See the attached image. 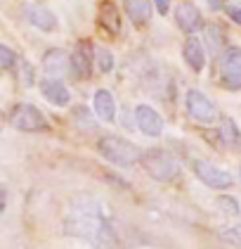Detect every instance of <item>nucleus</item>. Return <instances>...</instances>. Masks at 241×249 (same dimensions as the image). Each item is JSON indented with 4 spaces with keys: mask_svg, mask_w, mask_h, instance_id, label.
Instances as JSON below:
<instances>
[{
    "mask_svg": "<svg viewBox=\"0 0 241 249\" xmlns=\"http://www.w3.org/2000/svg\"><path fill=\"white\" fill-rule=\"evenodd\" d=\"M64 226L69 235H76L99 249H112L118 242V232L112 223V211H107L99 202L93 199L76 202Z\"/></svg>",
    "mask_w": 241,
    "mask_h": 249,
    "instance_id": "obj_1",
    "label": "nucleus"
},
{
    "mask_svg": "<svg viewBox=\"0 0 241 249\" xmlns=\"http://www.w3.org/2000/svg\"><path fill=\"white\" fill-rule=\"evenodd\" d=\"M97 152L102 154L109 164L116 166H135L142 161V154L145 150L135 142H130L126 138H118V135H102L97 140Z\"/></svg>",
    "mask_w": 241,
    "mask_h": 249,
    "instance_id": "obj_2",
    "label": "nucleus"
},
{
    "mask_svg": "<svg viewBox=\"0 0 241 249\" xmlns=\"http://www.w3.org/2000/svg\"><path fill=\"white\" fill-rule=\"evenodd\" d=\"M140 164L145 166V171L156 183H173L180 176V164L175 161V157L168 154L166 150H159V147L147 150V152L142 154V161Z\"/></svg>",
    "mask_w": 241,
    "mask_h": 249,
    "instance_id": "obj_3",
    "label": "nucleus"
},
{
    "mask_svg": "<svg viewBox=\"0 0 241 249\" xmlns=\"http://www.w3.org/2000/svg\"><path fill=\"white\" fill-rule=\"evenodd\" d=\"M220 86L227 90H241V48H225L218 59Z\"/></svg>",
    "mask_w": 241,
    "mask_h": 249,
    "instance_id": "obj_4",
    "label": "nucleus"
},
{
    "mask_svg": "<svg viewBox=\"0 0 241 249\" xmlns=\"http://www.w3.org/2000/svg\"><path fill=\"white\" fill-rule=\"evenodd\" d=\"M185 107H187V114L192 116L196 124H204V126H208V124H213V121L220 119V112H218L215 102L208 95H204L201 90H196V88L187 90Z\"/></svg>",
    "mask_w": 241,
    "mask_h": 249,
    "instance_id": "obj_5",
    "label": "nucleus"
},
{
    "mask_svg": "<svg viewBox=\"0 0 241 249\" xmlns=\"http://www.w3.org/2000/svg\"><path fill=\"white\" fill-rule=\"evenodd\" d=\"M10 124L17 128V131H24V133H40V131H48V119L45 114L29 105V102H21L17 105L12 112H10Z\"/></svg>",
    "mask_w": 241,
    "mask_h": 249,
    "instance_id": "obj_6",
    "label": "nucleus"
},
{
    "mask_svg": "<svg viewBox=\"0 0 241 249\" xmlns=\"http://www.w3.org/2000/svg\"><path fill=\"white\" fill-rule=\"evenodd\" d=\"M192 169H194V176L208 185V188H213V190H229L232 185H234V178H232V173L227 171V169H220V166H215L213 161H206V159H196L194 164H192Z\"/></svg>",
    "mask_w": 241,
    "mask_h": 249,
    "instance_id": "obj_7",
    "label": "nucleus"
},
{
    "mask_svg": "<svg viewBox=\"0 0 241 249\" xmlns=\"http://www.w3.org/2000/svg\"><path fill=\"white\" fill-rule=\"evenodd\" d=\"M93 64H95V45L88 38L78 40L71 53V74L78 81H85L93 74Z\"/></svg>",
    "mask_w": 241,
    "mask_h": 249,
    "instance_id": "obj_8",
    "label": "nucleus"
},
{
    "mask_svg": "<svg viewBox=\"0 0 241 249\" xmlns=\"http://www.w3.org/2000/svg\"><path fill=\"white\" fill-rule=\"evenodd\" d=\"M135 126L149 138H159L163 133V116L149 105H137L135 107Z\"/></svg>",
    "mask_w": 241,
    "mask_h": 249,
    "instance_id": "obj_9",
    "label": "nucleus"
},
{
    "mask_svg": "<svg viewBox=\"0 0 241 249\" xmlns=\"http://www.w3.org/2000/svg\"><path fill=\"white\" fill-rule=\"evenodd\" d=\"M175 24L189 36V34H196L199 29H204V17H201V12H199V7L194 2L182 0L175 7Z\"/></svg>",
    "mask_w": 241,
    "mask_h": 249,
    "instance_id": "obj_10",
    "label": "nucleus"
},
{
    "mask_svg": "<svg viewBox=\"0 0 241 249\" xmlns=\"http://www.w3.org/2000/svg\"><path fill=\"white\" fill-rule=\"evenodd\" d=\"M43 71L52 78H62L71 74V55L62 48H52L43 55Z\"/></svg>",
    "mask_w": 241,
    "mask_h": 249,
    "instance_id": "obj_11",
    "label": "nucleus"
},
{
    "mask_svg": "<svg viewBox=\"0 0 241 249\" xmlns=\"http://www.w3.org/2000/svg\"><path fill=\"white\" fill-rule=\"evenodd\" d=\"M182 59L187 62V67L194 71V74H201L206 67V48L201 38L199 36H194V34H189L185 40V45H182Z\"/></svg>",
    "mask_w": 241,
    "mask_h": 249,
    "instance_id": "obj_12",
    "label": "nucleus"
},
{
    "mask_svg": "<svg viewBox=\"0 0 241 249\" xmlns=\"http://www.w3.org/2000/svg\"><path fill=\"white\" fill-rule=\"evenodd\" d=\"M40 93H43V97H45L50 105H55V107H66V105L71 102V93H69V88L64 86L62 78L45 76L40 81Z\"/></svg>",
    "mask_w": 241,
    "mask_h": 249,
    "instance_id": "obj_13",
    "label": "nucleus"
},
{
    "mask_svg": "<svg viewBox=\"0 0 241 249\" xmlns=\"http://www.w3.org/2000/svg\"><path fill=\"white\" fill-rule=\"evenodd\" d=\"M24 17H26V21H29L31 26H36V29L45 31V34L57 31L55 12H52V10H48V7H43V5H36V2L26 5V7H24Z\"/></svg>",
    "mask_w": 241,
    "mask_h": 249,
    "instance_id": "obj_14",
    "label": "nucleus"
},
{
    "mask_svg": "<svg viewBox=\"0 0 241 249\" xmlns=\"http://www.w3.org/2000/svg\"><path fill=\"white\" fill-rule=\"evenodd\" d=\"M123 7H126L128 19L132 21L137 29H145L149 21H151L154 0H123Z\"/></svg>",
    "mask_w": 241,
    "mask_h": 249,
    "instance_id": "obj_15",
    "label": "nucleus"
},
{
    "mask_svg": "<svg viewBox=\"0 0 241 249\" xmlns=\"http://www.w3.org/2000/svg\"><path fill=\"white\" fill-rule=\"evenodd\" d=\"M218 138H220V145L227 147V150H232V152L241 150V131L234 119H229V116H223V119H220Z\"/></svg>",
    "mask_w": 241,
    "mask_h": 249,
    "instance_id": "obj_16",
    "label": "nucleus"
},
{
    "mask_svg": "<svg viewBox=\"0 0 241 249\" xmlns=\"http://www.w3.org/2000/svg\"><path fill=\"white\" fill-rule=\"evenodd\" d=\"M97 21H99V26H102L107 34L118 36V31H121V17H118V10H116L113 0H102V2H99Z\"/></svg>",
    "mask_w": 241,
    "mask_h": 249,
    "instance_id": "obj_17",
    "label": "nucleus"
},
{
    "mask_svg": "<svg viewBox=\"0 0 241 249\" xmlns=\"http://www.w3.org/2000/svg\"><path fill=\"white\" fill-rule=\"evenodd\" d=\"M93 105H95V114L99 116L102 121H109L112 124L113 119H116V100H113V95L107 88H99L95 93Z\"/></svg>",
    "mask_w": 241,
    "mask_h": 249,
    "instance_id": "obj_18",
    "label": "nucleus"
},
{
    "mask_svg": "<svg viewBox=\"0 0 241 249\" xmlns=\"http://www.w3.org/2000/svg\"><path fill=\"white\" fill-rule=\"evenodd\" d=\"M225 40H227V36H225L220 24H213V21H210V24H204V43L208 45L210 53L220 55L225 50Z\"/></svg>",
    "mask_w": 241,
    "mask_h": 249,
    "instance_id": "obj_19",
    "label": "nucleus"
},
{
    "mask_svg": "<svg viewBox=\"0 0 241 249\" xmlns=\"http://www.w3.org/2000/svg\"><path fill=\"white\" fill-rule=\"evenodd\" d=\"M220 240L229 247L241 249V226H237V223L234 226H223L220 228Z\"/></svg>",
    "mask_w": 241,
    "mask_h": 249,
    "instance_id": "obj_20",
    "label": "nucleus"
},
{
    "mask_svg": "<svg viewBox=\"0 0 241 249\" xmlns=\"http://www.w3.org/2000/svg\"><path fill=\"white\" fill-rule=\"evenodd\" d=\"M95 62H97V69L99 74H109L113 69V55L109 48H95Z\"/></svg>",
    "mask_w": 241,
    "mask_h": 249,
    "instance_id": "obj_21",
    "label": "nucleus"
},
{
    "mask_svg": "<svg viewBox=\"0 0 241 249\" xmlns=\"http://www.w3.org/2000/svg\"><path fill=\"white\" fill-rule=\"evenodd\" d=\"M17 64H19L17 53H15L12 48H7V45L0 43V71H10V69H15Z\"/></svg>",
    "mask_w": 241,
    "mask_h": 249,
    "instance_id": "obj_22",
    "label": "nucleus"
},
{
    "mask_svg": "<svg viewBox=\"0 0 241 249\" xmlns=\"http://www.w3.org/2000/svg\"><path fill=\"white\" fill-rule=\"evenodd\" d=\"M74 121H76V126H80L83 131H95V128H97L95 121H93V116H90V112H88L85 107H76L74 109Z\"/></svg>",
    "mask_w": 241,
    "mask_h": 249,
    "instance_id": "obj_23",
    "label": "nucleus"
},
{
    "mask_svg": "<svg viewBox=\"0 0 241 249\" xmlns=\"http://www.w3.org/2000/svg\"><path fill=\"white\" fill-rule=\"evenodd\" d=\"M218 207H220L227 216H237V213H239V204H237L232 197H227V195H223V197L218 199Z\"/></svg>",
    "mask_w": 241,
    "mask_h": 249,
    "instance_id": "obj_24",
    "label": "nucleus"
},
{
    "mask_svg": "<svg viewBox=\"0 0 241 249\" xmlns=\"http://www.w3.org/2000/svg\"><path fill=\"white\" fill-rule=\"evenodd\" d=\"M19 64H21V81H24V86H33V81H36L33 69H31L26 62H19Z\"/></svg>",
    "mask_w": 241,
    "mask_h": 249,
    "instance_id": "obj_25",
    "label": "nucleus"
},
{
    "mask_svg": "<svg viewBox=\"0 0 241 249\" xmlns=\"http://www.w3.org/2000/svg\"><path fill=\"white\" fill-rule=\"evenodd\" d=\"M154 7L159 10V15H166L170 10V0H154Z\"/></svg>",
    "mask_w": 241,
    "mask_h": 249,
    "instance_id": "obj_26",
    "label": "nucleus"
},
{
    "mask_svg": "<svg viewBox=\"0 0 241 249\" xmlns=\"http://www.w3.org/2000/svg\"><path fill=\"white\" fill-rule=\"evenodd\" d=\"M227 15L237 21V24H241V7H234V5H232V7H227Z\"/></svg>",
    "mask_w": 241,
    "mask_h": 249,
    "instance_id": "obj_27",
    "label": "nucleus"
},
{
    "mask_svg": "<svg viewBox=\"0 0 241 249\" xmlns=\"http://www.w3.org/2000/svg\"><path fill=\"white\" fill-rule=\"evenodd\" d=\"M5 207H7V190H5V185L0 183V213L5 211Z\"/></svg>",
    "mask_w": 241,
    "mask_h": 249,
    "instance_id": "obj_28",
    "label": "nucleus"
},
{
    "mask_svg": "<svg viewBox=\"0 0 241 249\" xmlns=\"http://www.w3.org/2000/svg\"><path fill=\"white\" fill-rule=\"evenodd\" d=\"M2 124H5V114L0 112V128H2Z\"/></svg>",
    "mask_w": 241,
    "mask_h": 249,
    "instance_id": "obj_29",
    "label": "nucleus"
},
{
    "mask_svg": "<svg viewBox=\"0 0 241 249\" xmlns=\"http://www.w3.org/2000/svg\"><path fill=\"white\" fill-rule=\"evenodd\" d=\"M239 176H241V169H239Z\"/></svg>",
    "mask_w": 241,
    "mask_h": 249,
    "instance_id": "obj_30",
    "label": "nucleus"
}]
</instances>
